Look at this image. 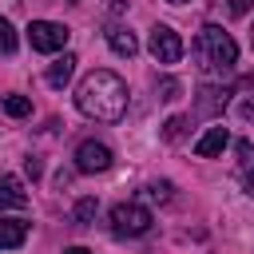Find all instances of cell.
<instances>
[{"instance_id": "7402d4cb", "label": "cell", "mask_w": 254, "mask_h": 254, "mask_svg": "<svg viewBox=\"0 0 254 254\" xmlns=\"http://www.w3.org/2000/svg\"><path fill=\"white\" fill-rule=\"evenodd\" d=\"M64 254H91V250H87V246H67Z\"/></svg>"}, {"instance_id": "8fae6325", "label": "cell", "mask_w": 254, "mask_h": 254, "mask_svg": "<svg viewBox=\"0 0 254 254\" xmlns=\"http://www.w3.org/2000/svg\"><path fill=\"white\" fill-rule=\"evenodd\" d=\"M107 44H111V52H115V56H127V60L139 52L135 32H127V28H107Z\"/></svg>"}, {"instance_id": "5bb4252c", "label": "cell", "mask_w": 254, "mask_h": 254, "mask_svg": "<svg viewBox=\"0 0 254 254\" xmlns=\"http://www.w3.org/2000/svg\"><path fill=\"white\" fill-rule=\"evenodd\" d=\"M4 111H8L12 119H24V115L32 111V99H28V95H4Z\"/></svg>"}, {"instance_id": "cb8c5ba5", "label": "cell", "mask_w": 254, "mask_h": 254, "mask_svg": "<svg viewBox=\"0 0 254 254\" xmlns=\"http://www.w3.org/2000/svg\"><path fill=\"white\" fill-rule=\"evenodd\" d=\"M167 4H187V0H167Z\"/></svg>"}, {"instance_id": "5b68a950", "label": "cell", "mask_w": 254, "mask_h": 254, "mask_svg": "<svg viewBox=\"0 0 254 254\" xmlns=\"http://www.w3.org/2000/svg\"><path fill=\"white\" fill-rule=\"evenodd\" d=\"M147 52H151L159 64H179V56H183V40H179V32H175L171 24H155L151 36H147Z\"/></svg>"}, {"instance_id": "6da1fadb", "label": "cell", "mask_w": 254, "mask_h": 254, "mask_svg": "<svg viewBox=\"0 0 254 254\" xmlns=\"http://www.w3.org/2000/svg\"><path fill=\"white\" fill-rule=\"evenodd\" d=\"M75 107L87 115V119H99V123H119L127 115V83L107 71V67H95L79 79L75 87Z\"/></svg>"}, {"instance_id": "7c38bea8", "label": "cell", "mask_w": 254, "mask_h": 254, "mask_svg": "<svg viewBox=\"0 0 254 254\" xmlns=\"http://www.w3.org/2000/svg\"><path fill=\"white\" fill-rule=\"evenodd\" d=\"M71 71H75V56H71V52H64V56H60V60H52V67H48V87H56V91H60V87L71 79Z\"/></svg>"}, {"instance_id": "30bf717a", "label": "cell", "mask_w": 254, "mask_h": 254, "mask_svg": "<svg viewBox=\"0 0 254 254\" xmlns=\"http://www.w3.org/2000/svg\"><path fill=\"white\" fill-rule=\"evenodd\" d=\"M28 238V222L24 218H0V250H16Z\"/></svg>"}, {"instance_id": "277c9868", "label": "cell", "mask_w": 254, "mask_h": 254, "mask_svg": "<svg viewBox=\"0 0 254 254\" xmlns=\"http://www.w3.org/2000/svg\"><path fill=\"white\" fill-rule=\"evenodd\" d=\"M67 28L64 24H56V20H32L28 24V44H32V52H64V44H67Z\"/></svg>"}, {"instance_id": "e0dca14e", "label": "cell", "mask_w": 254, "mask_h": 254, "mask_svg": "<svg viewBox=\"0 0 254 254\" xmlns=\"http://www.w3.org/2000/svg\"><path fill=\"white\" fill-rule=\"evenodd\" d=\"M159 91H163V95H159V99H175V95H179V91H183V83H179V79H171V75H167V79H159Z\"/></svg>"}, {"instance_id": "603a6c76", "label": "cell", "mask_w": 254, "mask_h": 254, "mask_svg": "<svg viewBox=\"0 0 254 254\" xmlns=\"http://www.w3.org/2000/svg\"><path fill=\"white\" fill-rule=\"evenodd\" d=\"M242 87H254V71H250V75H242Z\"/></svg>"}, {"instance_id": "9c48e42d", "label": "cell", "mask_w": 254, "mask_h": 254, "mask_svg": "<svg viewBox=\"0 0 254 254\" xmlns=\"http://www.w3.org/2000/svg\"><path fill=\"white\" fill-rule=\"evenodd\" d=\"M230 143V135H226V127H210L198 143H194V155L198 159H214V155H222V147Z\"/></svg>"}, {"instance_id": "d4e9b609", "label": "cell", "mask_w": 254, "mask_h": 254, "mask_svg": "<svg viewBox=\"0 0 254 254\" xmlns=\"http://www.w3.org/2000/svg\"><path fill=\"white\" fill-rule=\"evenodd\" d=\"M250 48H254V32H250Z\"/></svg>"}, {"instance_id": "ba28073f", "label": "cell", "mask_w": 254, "mask_h": 254, "mask_svg": "<svg viewBox=\"0 0 254 254\" xmlns=\"http://www.w3.org/2000/svg\"><path fill=\"white\" fill-rule=\"evenodd\" d=\"M226 87H198V99H194V115H218L222 107H226Z\"/></svg>"}, {"instance_id": "3957f363", "label": "cell", "mask_w": 254, "mask_h": 254, "mask_svg": "<svg viewBox=\"0 0 254 254\" xmlns=\"http://www.w3.org/2000/svg\"><path fill=\"white\" fill-rule=\"evenodd\" d=\"M111 230L119 238H139L151 230V210L139 202H115L111 206Z\"/></svg>"}, {"instance_id": "7a4b0ae2", "label": "cell", "mask_w": 254, "mask_h": 254, "mask_svg": "<svg viewBox=\"0 0 254 254\" xmlns=\"http://www.w3.org/2000/svg\"><path fill=\"white\" fill-rule=\"evenodd\" d=\"M194 60L202 75H230L238 64V44L230 40V32H222L218 24H202L198 40H194Z\"/></svg>"}, {"instance_id": "4fadbf2b", "label": "cell", "mask_w": 254, "mask_h": 254, "mask_svg": "<svg viewBox=\"0 0 254 254\" xmlns=\"http://www.w3.org/2000/svg\"><path fill=\"white\" fill-rule=\"evenodd\" d=\"M95 210H99V202H95V198H79V202H75V210H71V222H75V226H91Z\"/></svg>"}, {"instance_id": "2e32d148", "label": "cell", "mask_w": 254, "mask_h": 254, "mask_svg": "<svg viewBox=\"0 0 254 254\" xmlns=\"http://www.w3.org/2000/svg\"><path fill=\"white\" fill-rule=\"evenodd\" d=\"M171 190H175V187H171L167 179H159V183H147V190H143V194H147V198H155V202H167V198H171Z\"/></svg>"}, {"instance_id": "ac0fdd59", "label": "cell", "mask_w": 254, "mask_h": 254, "mask_svg": "<svg viewBox=\"0 0 254 254\" xmlns=\"http://www.w3.org/2000/svg\"><path fill=\"white\" fill-rule=\"evenodd\" d=\"M183 127H187V119H183V115L167 119V127H163V139H179V135H183Z\"/></svg>"}, {"instance_id": "44dd1931", "label": "cell", "mask_w": 254, "mask_h": 254, "mask_svg": "<svg viewBox=\"0 0 254 254\" xmlns=\"http://www.w3.org/2000/svg\"><path fill=\"white\" fill-rule=\"evenodd\" d=\"M246 8H250V0H230V12H234V16H242Z\"/></svg>"}, {"instance_id": "ffe728a7", "label": "cell", "mask_w": 254, "mask_h": 254, "mask_svg": "<svg viewBox=\"0 0 254 254\" xmlns=\"http://www.w3.org/2000/svg\"><path fill=\"white\" fill-rule=\"evenodd\" d=\"M242 187H246V194L254 198V159L246 163V171H242Z\"/></svg>"}, {"instance_id": "9a60e30c", "label": "cell", "mask_w": 254, "mask_h": 254, "mask_svg": "<svg viewBox=\"0 0 254 254\" xmlns=\"http://www.w3.org/2000/svg\"><path fill=\"white\" fill-rule=\"evenodd\" d=\"M16 44H20V40H16V28L0 16V52H4V56H12V52H16Z\"/></svg>"}, {"instance_id": "d6986e66", "label": "cell", "mask_w": 254, "mask_h": 254, "mask_svg": "<svg viewBox=\"0 0 254 254\" xmlns=\"http://www.w3.org/2000/svg\"><path fill=\"white\" fill-rule=\"evenodd\" d=\"M238 119H246V123H254V95L238 103Z\"/></svg>"}, {"instance_id": "8992f818", "label": "cell", "mask_w": 254, "mask_h": 254, "mask_svg": "<svg viewBox=\"0 0 254 254\" xmlns=\"http://www.w3.org/2000/svg\"><path fill=\"white\" fill-rule=\"evenodd\" d=\"M111 167V147L107 143H99V139H83L79 147H75V171H83V175H99V171H107Z\"/></svg>"}, {"instance_id": "52a82bcc", "label": "cell", "mask_w": 254, "mask_h": 254, "mask_svg": "<svg viewBox=\"0 0 254 254\" xmlns=\"http://www.w3.org/2000/svg\"><path fill=\"white\" fill-rule=\"evenodd\" d=\"M28 206V190L16 175H0V214L4 210H24Z\"/></svg>"}]
</instances>
